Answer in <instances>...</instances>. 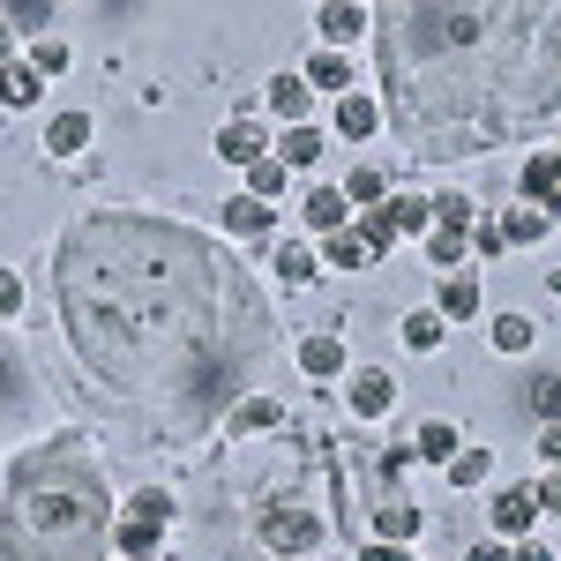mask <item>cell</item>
Returning <instances> with one entry per match:
<instances>
[{"mask_svg": "<svg viewBox=\"0 0 561 561\" xmlns=\"http://www.w3.org/2000/svg\"><path fill=\"white\" fill-rule=\"evenodd\" d=\"M68 345L142 442L195 449L277 359V314L240 255L142 210L83 217L53 248Z\"/></svg>", "mask_w": 561, "mask_h": 561, "instance_id": "obj_1", "label": "cell"}, {"mask_svg": "<svg viewBox=\"0 0 561 561\" xmlns=\"http://www.w3.org/2000/svg\"><path fill=\"white\" fill-rule=\"evenodd\" d=\"M375 53L382 128L427 165L486 158L561 113V0H389Z\"/></svg>", "mask_w": 561, "mask_h": 561, "instance_id": "obj_2", "label": "cell"}, {"mask_svg": "<svg viewBox=\"0 0 561 561\" xmlns=\"http://www.w3.org/2000/svg\"><path fill=\"white\" fill-rule=\"evenodd\" d=\"M255 449L210 472V539L225 561H307L352 531V502L337 479H314V457L293 427L248 434Z\"/></svg>", "mask_w": 561, "mask_h": 561, "instance_id": "obj_3", "label": "cell"}, {"mask_svg": "<svg viewBox=\"0 0 561 561\" xmlns=\"http://www.w3.org/2000/svg\"><path fill=\"white\" fill-rule=\"evenodd\" d=\"M113 486L83 434L23 449L0 479V561H105Z\"/></svg>", "mask_w": 561, "mask_h": 561, "instance_id": "obj_4", "label": "cell"}, {"mask_svg": "<svg viewBox=\"0 0 561 561\" xmlns=\"http://www.w3.org/2000/svg\"><path fill=\"white\" fill-rule=\"evenodd\" d=\"M225 427H232V442H248V434H277V427H285V404H277V397H240V404L225 412Z\"/></svg>", "mask_w": 561, "mask_h": 561, "instance_id": "obj_5", "label": "cell"}, {"mask_svg": "<svg viewBox=\"0 0 561 561\" xmlns=\"http://www.w3.org/2000/svg\"><path fill=\"white\" fill-rule=\"evenodd\" d=\"M217 158H232V165H262V158H270L262 121H225V128H217Z\"/></svg>", "mask_w": 561, "mask_h": 561, "instance_id": "obj_6", "label": "cell"}, {"mask_svg": "<svg viewBox=\"0 0 561 561\" xmlns=\"http://www.w3.org/2000/svg\"><path fill=\"white\" fill-rule=\"evenodd\" d=\"M389 397H397V382H389L382 367H359V375H352V420H382Z\"/></svg>", "mask_w": 561, "mask_h": 561, "instance_id": "obj_7", "label": "cell"}, {"mask_svg": "<svg viewBox=\"0 0 561 561\" xmlns=\"http://www.w3.org/2000/svg\"><path fill=\"white\" fill-rule=\"evenodd\" d=\"M517 187H524V203H531V210H547V203L561 195V150H539V158L524 165Z\"/></svg>", "mask_w": 561, "mask_h": 561, "instance_id": "obj_8", "label": "cell"}, {"mask_svg": "<svg viewBox=\"0 0 561 561\" xmlns=\"http://www.w3.org/2000/svg\"><path fill=\"white\" fill-rule=\"evenodd\" d=\"M539 524V502H531V486H510V494H494V531L502 539H524Z\"/></svg>", "mask_w": 561, "mask_h": 561, "instance_id": "obj_9", "label": "cell"}, {"mask_svg": "<svg viewBox=\"0 0 561 561\" xmlns=\"http://www.w3.org/2000/svg\"><path fill=\"white\" fill-rule=\"evenodd\" d=\"M270 225H277V217H270V203H255V195H232V203H225V232H232V240H270Z\"/></svg>", "mask_w": 561, "mask_h": 561, "instance_id": "obj_10", "label": "cell"}, {"mask_svg": "<svg viewBox=\"0 0 561 561\" xmlns=\"http://www.w3.org/2000/svg\"><path fill=\"white\" fill-rule=\"evenodd\" d=\"M113 547H121V561H150V554H158V547H165V524L121 517V531H113Z\"/></svg>", "mask_w": 561, "mask_h": 561, "instance_id": "obj_11", "label": "cell"}, {"mask_svg": "<svg viewBox=\"0 0 561 561\" xmlns=\"http://www.w3.org/2000/svg\"><path fill=\"white\" fill-rule=\"evenodd\" d=\"M375 128H382V105H375V98H359V90H352V98H337V135L367 142Z\"/></svg>", "mask_w": 561, "mask_h": 561, "instance_id": "obj_12", "label": "cell"}, {"mask_svg": "<svg viewBox=\"0 0 561 561\" xmlns=\"http://www.w3.org/2000/svg\"><path fill=\"white\" fill-rule=\"evenodd\" d=\"M307 105H314V90L300 76H270V113H285L293 128H307Z\"/></svg>", "mask_w": 561, "mask_h": 561, "instance_id": "obj_13", "label": "cell"}, {"mask_svg": "<svg viewBox=\"0 0 561 561\" xmlns=\"http://www.w3.org/2000/svg\"><path fill=\"white\" fill-rule=\"evenodd\" d=\"M300 83H307V90H337V98H352V60H345V53H314Z\"/></svg>", "mask_w": 561, "mask_h": 561, "instance_id": "obj_14", "label": "cell"}, {"mask_svg": "<svg viewBox=\"0 0 561 561\" xmlns=\"http://www.w3.org/2000/svg\"><path fill=\"white\" fill-rule=\"evenodd\" d=\"M359 31H367V8H352V0H330V8H322V38H330V53L352 45Z\"/></svg>", "mask_w": 561, "mask_h": 561, "instance_id": "obj_15", "label": "cell"}, {"mask_svg": "<svg viewBox=\"0 0 561 561\" xmlns=\"http://www.w3.org/2000/svg\"><path fill=\"white\" fill-rule=\"evenodd\" d=\"M314 158H322V128H285L277 135V165H285V173H300Z\"/></svg>", "mask_w": 561, "mask_h": 561, "instance_id": "obj_16", "label": "cell"}, {"mask_svg": "<svg viewBox=\"0 0 561 561\" xmlns=\"http://www.w3.org/2000/svg\"><path fill=\"white\" fill-rule=\"evenodd\" d=\"M434 314H442V322H472V314H479V277L457 270V277L442 285V307H434Z\"/></svg>", "mask_w": 561, "mask_h": 561, "instance_id": "obj_17", "label": "cell"}, {"mask_svg": "<svg viewBox=\"0 0 561 561\" xmlns=\"http://www.w3.org/2000/svg\"><path fill=\"white\" fill-rule=\"evenodd\" d=\"M38 68H31V60H8V68H0V105H38Z\"/></svg>", "mask_w": 561, "mask_h": 561, "instance_id": "obj_18", "label": "cell"}, {"mask_svg": "<svg viewBox=\"0 0 561 561\" xmlns=\"http://www.w3.org/2000/svg\"><path fill=\"white\" fill-rule=\"evenodd\" d=\"M83 142H90V113H60V121L45 128V150H53V158H76Z\"/></svg>", "mask_w": 561, "mask_h": 561, "instance_id": "obj_19", "label": "cell"}, {"mask_svg": "<svg viewBox=\"0 0 561 561\" xmlns=\"http://www.w3.org/2000/svg\"><path fill=\"white\" fill-rule=\"evenodd\" d=\"M300 367L314 382H330V375L345 367V345H337V337H300Z\"/></svg>", "mask_w": 561, "mask_h": 561, "instance_id": "obj_20", "label": "cell"}, {"mask_svg": "<svg viewBox=\"0 0 561 561\" xmlns=\"http://www.w3.org/2000/svg\"><path fill=\"white\" fill-rule=\"evenodd\" d=\"M412 457H427V465H449V457H457V427H449V420H420V442H412Z\"/></svg>", "mask_w": 561, "mask_h": 561, "instance_id": "obj_21", "label": "cell"}, {"mask_svg": "<svg viewBox=\"0 0 561 561\" xmlns=\"http://www.w3.org/2000/svg\"><path fill=\"white\" fill-rule=\"evenodd\" d=\"M382 217H389V232H427V225H434V203H420V195H389Z\"/></svg>", "mask_w": 561, "mask_h": 561, "instance_id": "obj_22", "label": "cell"}, {"mask_svg": "<svg viewBox=\"0 0 561 561\" xmlns=\"http://www.w3.org/2000/svg\"><path fill=\"white\" fill-rule=\"evenodd\" d=\"M300 210H307V225H314V232H345V195H337V187H314Z\"/></svg>", "mask_w": 561, "mask_h": 561, "instance_id": "obj_23", "label": "cell"}, {"mask_svg": "<svg viewBox=\"0 0 561 561\" xmlns=\"http://www.w3.org/2000/svg\"><path fill=\"white\" fill-rule=\"evenodd\" d=\"M322 262H337V270H367V262H382L375 255V248H367V240H359V232H330V248H322Z\"/></svg>", "mask_w": 561, "mask_h": 561, "instance_id": "obj_24", "label": "cell"}, {"mask_svg": "<svg viewBox=\"0 0 561 561\" xmlns=\"http://www.w3.org/2000/svg\"><path fill=\"white\" fill-rule=\"evenodd\" d=\"M128 517H142V524H173V517H180V502L165 494V486H135Z\"/></svg>", "mask_w": 561, "mask_h": 561, "instance_id": "obj_25", "label": "cell"}, {"mask_svg": "<svg viewBox=\"0 0 561 561\" xmlns=\"http://www.w3.org/2000/svg\"><path fill=\"white\" fill-rule=\"evenodd\" d=\"M502 240H510V248H524V240H547V210H531V203H517V210L502 217Z\"/></svg>", "mask_w": 561, "mask_h": 561, "instance_id": "obj_26", "label": "cell"}, {"mask_svg": "<svg viewBox=\"0 0 561 561\" xmlns=\"http://www.w3.org/2000/svg\"><path fill=\"white\" fill-rule=\"evenodd\" d=\"M434 225H442V232H472V195H465V187L434 195Z\"/></svg>", "mask_w": 561, "mask_h": 561, "instance_id": "obj_27", "label": "cell"}, {"mask_svg": "<svg viewBox=\"0 0 561 561\" xmlns=\"http://www.w3.org/2000/svg\"><path fill=\"white\" fill-rule=\"evenodd\" d=\"M494 345H502V352H531V345H539L531 314H494Z\"/></svg>", "mask_w": 561, "mask_h": 561, "instance_id": "obj_28", "label": "cell"}, {"mask_svg": "<svg viewBox=\"0 0 561 561\" xmlns=\"http://www.w3.org/2000/svg\"><path fill=\"white\" fill-rule=\"evenodd\" d=\"M285 165H277V158H262V165H248V195H255V203H277V195H285Z\"/></svg>", "mask_w": 561, "mask_h": 561, "instance_id": "obj_29", "label": "cell"}, {"mask_svg": "<svg viewBox=\"0 0 561 561\" xmlns=\"http://www.w3.org/2000/svg\"><path fill=\"white\" fill-rule=\"evenodd\" d=\"M277 277H285V285H307V277H314V255H307L300 240H277Z\"/></svg>", "mask_w": 561, "mask_h": 561, "instance_id": "obj_30", "label": "cell"}, {"mask_svg": "<svg viewBox=\"0 0 561 561\" xmlns=\"http://www.w3.org/2000/svg\"><path fill=\"white\" fill-rule=\"evenodd\" d=\"M486 472H494V457H486V449H457V457H449V486H479Z\"/></svg>", "mask_w": 561, "mask_h": 561, "instance_id": "obj_31", "label": "cell"}, {"mask_svg": "<svg viewBox=\"0 0 561 561\" xmlns=\"http://www.w3.org/2000/svg\"><path fill=\"white\" fill-rule=\"evenodd\" d=\"M427 255L442 262V270H449V277H457V270H465V255H472V248H465V232H442V225H434V240H427Z\"/></svg>", "mask_w": 561, "mask_h": 561, "instance_id": "obj_32", "label": "cell"}, {"mask_svg": "<svg viewBox=\"0 0 561 561\" xmlns=\"http://www.w3.org/2000/svg\"><path fill=\"white\" fill-rule=\"evenodd\" d=\"M404 345L434 352V345H442V314H427V307H420V314H404Z\"/></svg>", "mask_w": 561, "mask_h": 561, "instance_id": "obj_33", "label": "cell"}, {"mask_svg": "<svg viewBox=\"0 0 561 561\" xmlns=\"http://www.w3.org/2000/svg\"><path fill=\"white\" fill-rule=\"evenodd\" d=\"M337 195H345V203H367V210H382V173H352Z\"/></svg>", "mask_w": 561, "mask_h": 561, "instance_id": "obj_34", "label": "cell"}, {"mask_svg": "<svg viewBox=\"0 0 561 561\" xmlns=\"http://www.w3.org/2000/svg\"><path fill=\"white\" fill-rule=\"evenodd\" d=\"M352 232H359V240H367L375 255H389V240H397V232H389V217H382V210H367V217H359V225H352Z\"/></svg>", "mask_w": 561, "mask_h": 561, "instance_id": "obj_35", "label": "cell"}, {"mask_svg": "<svg viewBox=\"0 0 561 561\" xmlns=\"http://www.w3.org/2000/svg\"><path fill=\"white\" fill-rule=\"evenodd\" d=\"M53 23V8H38V0H23V8H8V31H45Z\"/></svg>", "mask_w": 561, "mask_h": 561, "instance_id": "obj_36", "label": "cell"}, {"mask_svg": "<svg viewBox=\"0 0 561 561\" xmlns=\"http://www.w3.org/2000/svg\"><path fill=\"white\" fill-rule=\"evenodd\" d=\"M8 314H23V277H15V270H0V322H8Z\"/></svg>", "mask_w": 561, "mask_h": 561, "instance_id": "obj_37", "label": "cell"}, {"mask_svg": "<svg viewBox=\"0 0 561 561\" xmlns=\"http://www.w3.org/2000/svg\"><path fill=\"white\" fill-rule=\"evenodd\" d=\"M531 502H539L547 517H561V472L554 479H531Z\"/></svg>", "mask_w": 561, "mask_h": 561, "instance_id": "obj_38", "label": "cell"}, {"mask_svg": "<svg viewBox=\"0 0 561 561\" xmlns=\"http://www.w3.org/2000/svg\"><path fill=\"white\" fill-rule=\"evenodd\" d=\"M465 248H479V255H502L510 240H502V225H479V232H465Z\"/></svg>", "mask_w": 561, "mask_h": 561, "instance_id": "obj_39", "label": "cell"}, {"mask_svg": "<svg viewBox=\"0 0 561 561\" xmlns=\"http://www.w3.org/2000/svg\"><path fill=\"white\" fill-rule=\"evenodd\" d=\"M31 68H38V76H60V68H68V45H38Z\"/></svg>", "mask_w": 561, "mask_h": 561, "instance_id": "obj_40", "label": "cell"}, {"mask_svg": "<svg viewBox=\"0 0 561 561\" xmlns=\"http://www.w3.org/2000/svg\"><path fill=\"white\" fill-rule=\"evenodd\" d=\"M539 412L561 427V375H547V382H539Z\"/></svg>", "mask_w": 561, "mask_h": 561, "instance_id": "obj_41", "label": "cell"}, {"mask_svg": "<svg viewBox=\"0 0 561 561\" xmlns=\"http://www.w3.org/2000/svg\"><path fill=\"white\" fill-rule=\"evenodd\" d=\"M539 457H547V465L561 472V427H547V434H539Z\"/></svg>", "mask_w": 561, "mask_h": 561, "instance_id": "obj_42", "label": "cell"}, {"mask_svg": "<svg viewBox=\"0 0 561 561\" xmlns=\"http://www.w3.org/2000/svg\"><path fill=\"white\" fill-rule=\"evenodd\" d=\"M510 561H554V554H547L539 539H517V547H510Z\"/></svg>", "mask_w": 561, "mask_h": 561, "instance_id": "obj_43", "label": "cell"}, {"mask_svg": "<svg viewBox=\"0 0 561 561\" xmlns=\"http://www.w3.org/2000/svg\"><path fill=\"white\" fill-rule=\"evenodd\" d=\"M465 561H510V547H494V539H479V547H472Z\"/></svg>", "mask_w": 561, "mask_h": 561, "instance_id": "obj_44", "label": "cell"}, {"mask_svg": "<svg viewBox=\"0 0 561 561\" xmlns=\"http://www.w3.org/2000/svg\"><path fill=\"white\" fill-rule=\"evenodd\" d=\"M367 561H404V547H382V539H375V547H367Z\"/></svg>", "mask_w": 561, "mask_h": 561, "instance_id": "obj_45", "label": "cell"}, {"mask_svg": "<svg viewBox=\"0 0 561 561\" xmlns=\"http://www.w3.org/2000/svg\"><path fill=\"white\" fill-rule=\"evenodd\" d=\"M8 60H15V45H8V23H0V68H8Z\"/></svg>", "mask_w": 561, "mask_h": 561, "instance_id": "obj_46", "label": "cell"}, {"mask_svg": "<svg viewBox=\"0 0 561 561\" xmlns=\"http://www.w3.org/2000/svg\"><path fill=\"white\" fill-rule=\"evenodd\" d=\"M547 293H554V300H561V270H554V277H547Z\"/></svg>", "mask_w": 561, "mask_h": 561, "instance_id": "obj_47", "label": "cell"}, {"mask_svg": "<svg viewBox=\"0 0 561 561\" xmlns=\"http://www.w3.org/2000/svg\"><path fill=\"white\" fill-rule=\"evenodd\" d=\"M554 217H561V195H554V203H547V225H554Z\"/></svg>", "mask_w": 561, "mask_h": 561, "instance_id": "obj_48", "label": "cell"}]
</instances>
